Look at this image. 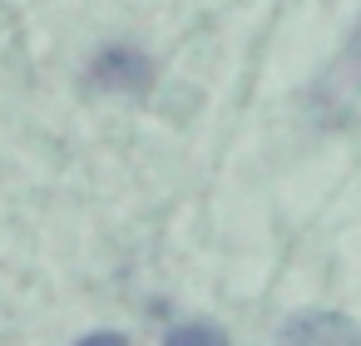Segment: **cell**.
<instances>
[{"label":"cell","mask_w":361,"mask_h":346,"mask_svg":"<svg viewBox=\"0 0 361 346\" xmlns=\"http://www.w3.org/2000/svg\"><path fill=\"white\" fill-rule=\"evenodd\" d=\"M277 346H361V326L341 311H297L282 321Z\"/></svg>","instance_id":"1"},{"label":"cell","mask_w":361,"mask_h":346,"mask_svg":"<svg viewBox=\"0 0 361 346\" xmlns=\"http://www.w3.org/2000/svg\"><path fill=\"white\" fill-rule=\"evenodd\" d=\"M99 89H144L149 80H154V70H149V60L139 55V50H104L99 60H94V75H90Z\"/></svg>","instance_id":"2"},{"label":"cell","mask_w":361,"mask_h":346,"mask_svg":"<svg viewBox=\"0 0 361 346\" xmlns=\"http://www.w3.org/2000/svg\"><path fill=\"white\" fill-rule=\"evenodd\" d=\"M164 346H228V331L213 326V321H183V326L169 331Z\"/></svg>","instance_id":"3"},{"label":"cell","mask_w":361,"mask_h":346,"mask_svg":"<svg viewBox=\"0 0 361 346\" xmlns=\"http://www.w3.org/2000/svg\"><path fill=\"white\" fill-rule=\"evenodd\" d=\"M346 80H351V89H361V30H356V40L346 50Z\"/></svg>","instance_id":"4"},{"label":"cell","mask_w":361,"mask_h":346,"mask_svg":"<svg viewBox=\"0 0 361 346\" xmlns=\"http://www.w3.org/2000/svg\"><path fill=\"white\" fill-rule=\"evenodd\" d=\"M75 346H129L119 331H94V336H85V341H75Z\"/></svg>","instance_id":"5"}]
</instances>
